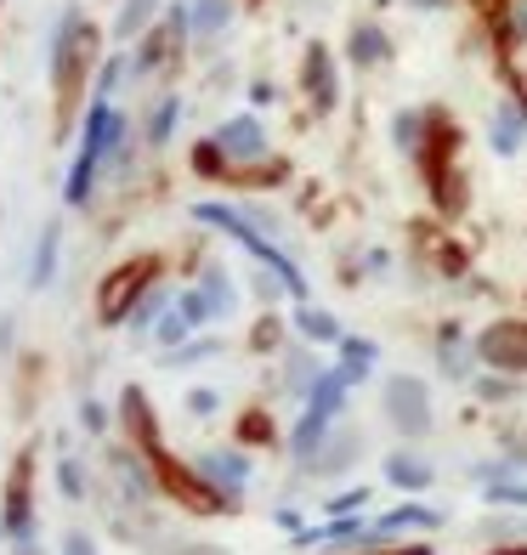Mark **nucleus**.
<instances>
[{
  "mask_svg": "<svg viewBox=\"0 0 527 555\" xmlns=\"http://www.w3.org/2000/svg\"><path fill=\"white\" fill-rule=\"evenodd\" d=\"M193 216L198 221H205V227H221V233H228V238H239L244 249H249V256H256L272 278H279V284L295 295V300H307V278H300V267L284 256V249L279 244H272V238H261V227L256 221H249L244 210H233V205H193Z\"/></svg>",
  "mask_w": 527,
  "mask_h": 555,
  "instance_id": "f257e3e1",
  "label": "nucleus"
},
{
  "mask_svg": "<svg viewBox=\"0 0 527 555\" xmlns=\"http://www.w3.org/2000/svg\"><path fill=\"white\" fill-rule=\"evenodd\" d=\"M119 137H125V125H119L114 103H108V96H97L91 114H86L80 159H74V170H68V205H86V198H91V176H97V165L108 159V147H114Z\"/></svg>",
  "mask_w": 527,
  "mask_h": 555,
  "instance_id": "f03ea898",
  "label": "nucleus"
},
{
  "mask_svg": "<svg viewBox=\"0 0 527 555\" xmlns=\"http://www.w3.org/2000/svg\"><path fill=\"white\" fill-rule=\"evenodd\" d=\"M493 46L511 91L527 103V0H499L493 7Z\"/></svg>",
  "mask_w": 527,
  "mask_h": 555,
  "instance_id": "7ed1b4c3",
  "label": "nucleus"
},
{
  "mask_svg": "<svg viewBox=\"0 0 527 555\" xmlns=\"http://www.w3.org/2000/svg\"><path fill=\"white\" fill-rule=\"evenodd\" d=\"M381 402H386L391 431H403V437L432 431V391H425L420 374H391V380L381 386Z\"/></svg>",
  "mask_w": 527,
  "mask_h": 555,
  "instance_id": "20e7f679",
  "label": "nucleus"
},
{
  "mask_svg": "<svg viewBox=\"0 0 527 555\" xmlns=\"http://www.w3.org/2000/svg\"><path fill=\"white\" fill-rule=\"evenodd\" d=\"M91 52H97V29H86L80 7H68L63 23H57V35H52V80H57V91L74 86V68H80Z\"/></svg>",
  "mask_w": 527,
  "mask_h": 555,
  "instance_id": "39448f33",
  "label": "nucleus"
},
{
  "mask_svg": "<svg viewBox=\"0 0 527 555\" xmlns=\"http://www.w3.org/2000/svg\"><path fill=\"white\" fill-rule=\"evenodd\" d=\"M476 358L499 374H527V323L522 318H499L476 335Z\"/></svg>",
  "mask_w": 527,
  "mask_h": 555,
  "instance_id": "423d86ee",
  "label": "nucleus"
},
{
  "mask_svg": "<svg viewBox=\"0 0 527 555\" xmlns=\"http://www.w3.org/2000/svg\"><path fill=\"white\" fill-rule=\"evenodd\" d=\"M216 154L228 159V165H261V159H267V131H261V119H256V114L228 119V125L216 131Z\"/></svg>",
  "mask_w": 527,
  "mask_h": 555,
  "instance_id": "0eeeda50",
  "label": "nucleus"
},
{
  "mask_svg": "<svg viewBox=\"0 0 527 555\" xmlns=\"http://www.w3.org/2000/svg\"><path fill=\"white\" fill-rule=\"evenodd\" d=\"M147 272H154V261H131V267H119L103 295H97V312H103V323H119L125 312H137V295L147 289Z\"/></svg>",
  "mask_w": 527,
  "mask_h": 555,
  "instance_id": "6e6552de",
  "label": "nucleus"
},
{
  "mask_svg": "<svg viewBox=\"0 0 527 555\" xmlns=\"http://www.w3.org/2000/svg\"><path fill=\"white\" fill-rule=\"evenodd\" d=\"M300 86H307V96H312V108H318V114H330V108L340 103V74H335L330 46H307V63H300Z\"/></svg>",
  "mask_w": 527,
  "mask_h": 555,
  "instance_id": "1a4fd4ad",
  "label": "nucleus"
},
{
  "mask_svg": "<svg viewBox=\"0 0 527 555\" xmlns=\"http://www.w3.org/2000/svg\"><path fill=\"white\" fill-rule=\"evenodd\" d=\"M522 142H527V103L522 96H505L488 119V147L499 159H511V154H522Z\"/></svg>",
  "mask_w": 527,
  "mask_h": 555,
  "instance_id": "9d476101",
  "label": "nucleus"
},
{
  "mask_svg": "<svg viewBox=\"0 0 527 555\" xmlns=\"http://www.w3.org/2000/svg\"><path fill=\"white\" fill-rule=\"evenodd\" d=\"M188 29H193V12H188V7H176L165 29H154V35H147V46L137 52V63H131V74H137V80H142V74H154V68H159V63L170 57V46L182 40Z\"/></svg>",
  "mask_w": 527,
  "mask_h": 555,
  "instance_id": "9b49d317",
  "label": "nucleus"
},
{
  "mask_svg": "<svg viewBox=\"0 0 527 555\" xmlns=\"http://www.w3.org/2000/svg\"><path fill=\"white\" fill-rule=\"evenodd\" d=\"M437 363H442V374H448V380H471V363H483V358H476V340H465V330H460V323H442V330H437Z\"/></svg>",
  "mask_w": 527,
  "mask_h": 555,
  "instance_id": "f8f14e48",
  "label": "nucleus"
},
{
  "mask_svg": "<svg viewBox=\"0 0 527 555\" xmlns=\"http://www.w3.org/2000/svg\"><path fill=\"white\" fill-rule=\"evenodd\" d=\"M432 527H442V511H432V504H397L391 516L369 527V544H381L391 533H432Z\"/></svg>",
  "mask_w": 527,
  "mask_h": 555,
  "instance_id": "ddd939ff",
  "label": "nucleus"
},
{
  "mask_svg": "<svg viewBox=\"0 0 527 555\" xmlns=\"http://www.w3.org/2000/svg\"><path fill=\"white\" fill-rule=\"evenodd\" d=\"M346 52H351V63L358 68H381L386 57H391V40H386V29L381 23H351V35H346Z\"/></svg>",
  "mask_w": 527,
  "mask_h": 555,
  "instance_id": "4468645a",
  "label": "nucleus"
},
{
  "mask_svg": "<svg viewBox=\"0 0 527 555\" xmlns=\"http://www.w3.org/2000/svg\"><path fill=\"white\" fill-rule=\"evenodd\" d=\"M516 465H522V460H505V465L483 470V493H488V504H511V511H527V482L516 476Z\"/></svg>",
  "mask_w": 527,
  "mask_h": 555,
  "instance_id": "2eb2a0df",
  "label": "nucleus"
},
{
  "mask_svg": "<svg viewBox=\"0 0 527 555\" xmlns=\"http://www.w3.org/2000/svg\"><path fill=\"white\" fill-rule=\"evenodd\" d=\"M386 482L397 493H425V488H432V465H425L420 453L397 448V453H386Z\"/></svg>",
  "mask_w": 527,
  "mask_h": 555,
  "instance_id": "dca6fc26",
  "label": "nucleus"
},
{
  "mask_svg": "<svg viewBox=\"0 0 527 555\" xmlns=\"http://www.w3.org/2000/svg\"><path fill=\"white\" fill-rule=\"evenodd\" d=\"M391 137H397V147L420 165V154H425V142H432V108H403L391 119Z\"/></svg>",
  "mask_w": 527,
  "mask_h": 555,
  "instance_id": "f3484780",
  "label": "nucleus"
},
{
  "mask_svg": "<svg viewBox=\"0 0 527 555\" xmlns=\"http://www.w3.org/2000/svg\"><path fill=\"white\" fill-rule=\"evenodd\" d=\"M7 533L12 539H29V460H23L17 470H12V482H7Z\"/></svg>",
  "mask_w": 527,
  "mask_h": 555,
  "instance_id": "a211bd4d",
  "label": "nucleus"
},
{
  "mask_svg": "<svg viewBox=\"0 0 527 555\" xmlns=\"http://www.w3.org/2000/svg\"><path fill=\"white\" fill-rule=\"evenodd\" d=\"M295 330H300V340H312V346H340V340H346V335H340V323H335V312L312 307V300H300Z\"/></svg>",
  "mask_w": 527,
  "mask_h": 555,
  "instance_id": "6ab92c4d",
  "label": "nucleus"
},
{
  "mask_svg": "<svg viewBox=\"0 0 527 555\" xmlns=\"http://www.w3.org/2000/svg\"><path fill=\"white\" fill-rule=\"evenodd\" d=\"M210 476V482H221L228 493H244V482H249V460L239 448H228V453H205V465H198Z\"/></svg>",
  "mask_w": 527,
  "mask_h": 555,
  "instance_id": "aec40b11",
  "label": "nucleus"
},
{
  "mask_svg": "<svg viewBox=\"0 0 527 555\" xmlns=\"http://www.w3.org/2000/svg\"><path fill=\"white\" fill-rule=\"evenodd\" d=\"M374 358H381V351H374V340H358V335H346V340H340V363H335V374H340L346 386H358V380H369Z\"/></svg>",
  "mask_w": 527,
  "mask_h": 555,
  "instance_id": "412c9836",
  "label": "nucleus"
},
{
  "mask_svg": "<svg viewBox=\"0 0 527 555\" xmlns=\"http://www.w3.org/2000/svg\"><path fill=\"white\" fill-rule=\"evenodd\" d=\"M346 391H351V386L340 380V374H335V369H323L318 380H312V391H307V409H312V414H330V420H335V414L346 409Z\"/></svg>",
  "mask_w": 527,
  "mask_h": 555,
  "instance_id": "4be33fe9",
  "label": "nucleus"
},
{
  "mask_svg": "<svg viewBox=\"0 0 527 555\" xmlns=\"http://www.w3.org/2000/svg\"><path fill=\"white\" fill-rule=\"evenodd\" d=\"M330 425H335L330 414H312V409L300 414V425H295V437H290V448H295V460H312V453L323 448V437H330Z\"/></svg>",
  "mask_w": 527,
  "mask_h": 555,
  "instance_id": "5701e85b",
  "label": "nucleus"
},
{
  "mask_svg": "<svg viewBox=\"0 0 527 555\" xmlns=\"http://www.w3.org/2000/svg\"><path fill=\"white\" fill-rule=\"evenodd\" d=\"M233 17V0H193V35H216Z\"/></svg>",
  "mask_w": 527,
  "mask_h": 555,
  "instance_id": "b1692460",
  "label": "nucleus"
},
{
  "mask_svg": "<svg viewBox=\"0 0 527 555\" xmlns=\"http://www.w3.org/2000/svg\"><path fill=\"white\" fill-rule=\"evenodd\" d=\"M52 272H57V227H46V238L35 249V278H29V284L46 289V284H52Z\"/></svg>",
  "mask_w": 527,
  "mask_h": 555,
  "instance_id": "393cba45",
  "label": "nucleus"
},
{
  "mask_svg": "<svg viewBox=\"0 0 527 555\" xmlns=\"http://www.w3.org/2000/svg\"><path fill=\"white\" fill-rule=\"evenodd\" d=\"M351 453H358V437H323V448H318V460L312 465H323V470H340V465H351Z\"/></svg>",
  "mask_w": 527,
  "mask_h": 555,
  "instance_id": "a878e982",
  "label": "nucleus"
},
{
  "mask_svg": "<svg viewBox=\"0 0 527 555\" xmlns=\"http://www.w3.org/2000/svg\"><path fill=\"white\" fill-rule=\"evenodd\" d=\"M154 7H159V0H125V12H119V23H114V35H119V40H131L137 29H147Z\"/></svg>",
  "mask_w": 527,
  "mask_h": 555,
  "instance_id": "bb28decb",
  "label": "nucleus"
},
{
  "mask_svg": "<svg viewBox=\"0 0 527 555\" xmlns=\"http://www.w3.org/2000/svg\"><path fill=\"white\" fill-rule=\"evenodd\" d=\"M176 312H182V318L193 323V330H198V323H205V318H216V307L205 300V289H188L182 300H176Z\"/></svg>",
  "mask_w": 527,
  "mask_h": 555,
  "instance_id": "cd10ccee",
  "label": "nucleus"
},
{
  "mask_svg": "<svg viewBox=\"0 0 527 555\" xmlns=\"http://www.w3.org/2000/svg\"><path fill=\"white\" fill-rule=\"evenodd\" d=\"M363 504H369V488H346L340 499H330V504H323V511H330V516H358Z\"/></svg>",
  "mask_w": 527,
  "mask_h": 555,
  "instance_id": "c85d7f7f",
  "label": "nucleus"
},
{
  "mask_svg": "<svg viewBox=\"0 0 527 555\" xmlns=\"http://www.w3.org/2000/svg\"><path fill=\"white\" fill-rule=\"evenodd\" d=\"M188 335H193V323H188L182 312L170 307V312L159 318V340H165V346H176V340H188Z\"/></svg>",
  "mask_w": 527,
  "mask_h": 555,
  "instance_id": "c756f323",
  "label": "nucleus"
},
{
  "mask_svg": "<svg viewBox=\"0 0 527 555\" xmlns=\"http://www.w3.org/2000/svg\"><path fill=\"white\" fill-rule=\"evenodd\" d=\"M205 300H210L216 312L233 307V289H228V278H221V272H205Z\"/></svg>",
  "mask_w": 527,
  "mask_h": 555,
  "instance_id": "7c9ffc66",
  "label": "nucleus"
},
{
  "mask_svg": "<svg viewBox=\"0 0 527 555\" xmlns=\"http://www.w3.org/2000/svg\"><path fill=\"white\" fill-rule=\"evenodd\" d=\"M176 108H182V103H176V96H165V103H159L154 125H147V137H154V142H165V137H170V125H176Z\"/></svg>",
  "mask_w": 527,
  "mask_h": 555,
  "instance_id": "2f4dec72",
  "label": "nucleus"
},
{
  "mask_svg": "<svg viewBox=\"0 0 527 555\" xmlns=\"http://www.w3.org/2000/svg\"><path fill=\"white\" fill-rule=\"evenodd\" d=\"M57 482H63V493H68V499H80V465L63 460V465H57Z\"/></svg>",
  "mask_w": 527,
  "mask_h": 555,
  "instance_id": "473e14b6",
  "label": "nucleus"
},
{
  "mask_svg": "<svg viewBox=\"0 0 527 555\" xmlns=\"http://www.w3.org/2000/svg\"><path fill=\"white\" fill-rule=\"evenodd\" d=\"M476 391H483L488 402H499V397H511V380H499V374H483V380H476Z\"/></svg>",
  "mask_w": 527,
  "mask_h": 555,
  "instance_id": "72a5a7b5",
  "label": "nucleus"
},
{
  "mask_svg": "<svg viewBox=\"0 0 527 555\" xmlns=\"http://www.w3.org/2000/svg\"><path fill=\"white\" fill-rule=\"evenodd\" d=\"M80 425H86V431H103V425H108V414L97 409V402H86V409H80Z\"/></svg>",
  "mask_w": 527,
  "mask_h": 555,
  "instance_id": "f704fd0d",
  "label": "nucleus"
},
{
  "mask_svg": "<svg viewBox=\"0 0 527 555\" xmlns=\"http://www.w3.org/2000/svg\"><path fill=\"white\" fill-rule=\"evenodd\" d=\"M63 555H97V550H91L86 533H68V539H63Z\"/></svg>",
  "mask_w": 527,
  "mask_h": 555,
  "instance_id": "c9c22d12",
  "label": "nucleus"
},
{
  "mask_svg": "<svg viewBox=\"0 0 527 555\" xmlns=\"http://www.w3.org/2000/svg\"><path fill=\"white\" fill-rule=\"evenodd\" d=\"M193 414H216V391H193Z\"/></svg>",
  "mask_w": 527,
  "mask_h": 555,
  "instance_id": "e433bc0d",
  "label": "nucleus"
},
{
  "mask_svg": "<svg viewBox=\"0 0 527 555\" xmlns=\"http://www.w3.org/2000/svg\"><path fill=\"white\" fill-rule=\"evenodd\" d=\"M409 7H420V12H442L448 0H409Z\"/></svg>",
  "mask_w": 527,
  "mask_h": 555,
  "instance_id": "4c0bfd02",
  "label": "nucleus"
},
{
  "mask_svg": "<svg viewBox=\"0 0 527 555\" xmlns=\"http://www.w3.org/2000/svg\"><path fill=\"white\" fill-rule=\"evenodd\" d=\"M397 555H432V550H425V544H403V550H397Z\"/></svg>",
  "mask_w": 527,
  "mask_h": 555,
  "instance_id": "58836bf2",
  "label": "nucleus"
},
{
  "mask_svg": "<svg viewBox=\"0 0 527 555\" xmlns=\"http://www.w3.org/2000/svg\"><path fill=\"white\" fill-rule=\"evenodd\" d=\"M493 555H527V544H511V550H493Z\"/></svg>",
  "mask_w": 527,
  "mask_h": 555,
  "instance_id": "ea45409f",
  "label": "nucleus"
},
{
  "mask_svg": "<svg viewBox=\"0 0 527 555\" xmlns=\"http://www.w3.org/2000/svg\"><path fill=\"white\" fill-rule=\"evenodd\" d=\"M471 7H488V12H493V7H499V0H471Z\"/></svg>",
  "mask_w": 527,
  "mask_h": 555,
  "instance_id": "a19ab883",
  "label": "nucleus"
}]
</instances>
